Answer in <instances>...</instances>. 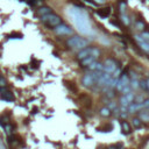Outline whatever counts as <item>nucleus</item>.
Wrapping results in <instances>:
<instances>
[{
  "label": "nucleus",
  "instance_id": "7ed1b4c3",
  "mask_svg": "<svg viewBox=\"0 0 149 149\" xmlns=\"http://www.w3.org/2000/svg\"><path fill=\"white\" fill-rule=\"evenodd\" d=\"M54 32L58 36H68V35H71L73 33L71 27H69L68 24H63V23H61V24H58L57 27H55Z\"/></svg>",
  "mask_w": 149,
  "mask_h": 149
},
{
  "label": "nucleus",
  "instance_id": "b1692460",
  "mask_svg": "<svg viewBox=\"0 0 149 149\" xmlns=\"http://www.w3.org/2000/svg\"><path fill=\"white\" fill-rule=\"evenodd\" d=\"M23 36H22V34H20V33H13V34H11V35H8V39H22Z\"/></svg>",
  "mask_w": 149,
  "mask_h": 149
},
{
  "label": "nucleus",
  "instance_id": "393cba45",
  "mask_svg": "<svg viewBox=\"0 0 149 149\" xmlns=\"http://www.w3.org/2000/svg\"><path fill=\"white\" fill-rule=\"evenodd\" d=\"M139 86H140L141 88H143V90L147 91V83H146V79H141V80L139 82Z\"/></svg>",
  "mask_w": 149,
  "mask_h": 149
},
{
  "label": "nucleus",
  "instance_id": "6ab92c4d",
  "mask_svg": "<svg viewBox=\"0 0 149 149\" xmlns=\"http://www.w3.org/2000/svg\"><path fill=\"white\" fill-rule=\"evenodd\" d=\"M132 125L135 127V128H139V127H141V125H142V120L140 118H134L133 120H132Z\"/></svg>",
  "mask_w": 149,
  "mask_h": 149
},
{
  "label": "nucleus",
  "instance_id": "20e7f679",
  "mask_svg": "<svg viewBox=\"0 0 149 149\" xmlns=\"http://www.w3.org/2000/svg\"><path fill=\"white\" fill-rule=\"evenodd\" d=\"M129 82H131V77H129V75H128L127 72H122V73H121V76H120V78H119V80H118L116 86H115V87H116V90L121 92L126 86H128V85H129Z\"/></svg>",
  "mask_w": 149,
  "mask_h": 149
},
{
  "label": "nucleus",
  "instance_id": "473e14b6",
  "mask_svg": "<svg viewBox=\"0 0 149 149\" xmlns=\"http://www.w3.org/2000/svg\"><path fill=\"white\" fill-rule=\"evenodd\" d=\"M105 1V0H93V3H96V4H103Z\"/></svg>",
  "mask_w": 149,
  "mask_h": 149
},
{
  "label": "nucleus",
  "instance_id": "2f4dec72",
  "mask_svg": "<svg viewBox=\"0 0 149 149\" xmlns=\"http://www.w3.org/2000/svg\"><path fill=\"white\" fill-rule=\"evenodd\" d=\"M114 96H115V95H114V92H113L112 90H110V91L107 92V95H106V97H107V98H113Z\"/></svg>",
  "mask_w": 149,
  "mask_h": 149
},
{
  "label": "nucleus",
  "instance_id": "6e6552de",
  "mask_svg": "<svg viewBox=\"0 0 149 149\" xmlns=\"http://www.w3.org/2000/svg\"><path fill=\"white\" fill-rule=\"evenodd\" d=\"M134 37H135V41L137 42V44L140 46V48H141L144 52L149 54V42L146 41V40H143L141 35H135Z\"/></svg>",
  "mask_w": 149,
  "mask_h": 149
},
{
  "label": "nucleus",
  "instance_id": "f257e3e1",
  "mask_svg": "<svg viewBox=\"0 0 149 149\" xmlns=\"http://www.w3.org/2000/svg\"><path fill=\"white\" fill-rule=\"evenodd\" d=\"M67 46L73 50H82L88 46V41L80 36H71L67 40Z\"/></svg>",
  "mask_w": 149,
  "mask_h": 149
},
{
  "label": "nucleus",
  "instance_id": "f8f14e48",
  "mask_svg": "<svg viewBox=\"0 0 149 149\" xmlns=\"http://www.w3.org/2000/svg\"><path fill=\"white\" fill-rule=\"evenodd\" d=\"M0 97H1V99L5 100V101H14L15 100V97L11 91L1 90L0 91Z\"/></svg>",
  "mask_w": 149,
  "mask_h": 149
},
{
  "label": "nucleus",
  "instance_id": "4468645a",
  "mask_svg": "<svg viewBox=\"0 0 149 149\" xmlns=\"http://www.w3.org/2000/svg\"><path fill=\"white\" fill-rule=\"evenodd\" d=\"M120 127H121V131H122L124 134H129V133H132V127H131V125H129L127 121L122 120V121L120 122Z\"/></svg>",
  "mask_w": 149,
  "mask_h": 149
},
{
  "label": "nucleus",
  "instance_id": "4be33fe9",
  "mask_svg": "<svg viewBox=\"0 0 149 149\" xmlns=\"http://www.w3.org/2000/svg\"><path fill=\"white\" fill-rule=\"evenodd\" d=\"M136 29H139V31H143L144 29V23H143V21H136Z\"/></svg>",
  "mask_w": 149,
  "mask_h": 149
},
{
  "label": "nucleus",
  "instance_id": "72a5a7b5",
  "mask_svg": "<svg viewBox=\"0 0 149 149\" xmlns=\"http://www.w3.org/2000/svg\"><path fill=\"white\" fill-rule=\"evenodd\" d=\"M146 83H147V91H149V78L146 79Z\"/></svg>",
  "mask_w": 149,
  "mask_h": 149
},
{
  "label": "nucleus",
  "instance_id": "423d86ee",
  "mask_svg": "<svg viewBox=\"0 0 149 149\" xmlns=\"http://www.w3.org/2000/svg\"><path fill=\"white\" fill-rule=\"evenodd\" d=\"M104 67H105V72H108V73H113L116 69H118V64L114 59L112 58H107L106 61L104 62Z\"/></svg>",
  "mask_w": 149,
  "mask_h": 149
},
{
  "label": "nucleus",
  "instance_id": "c85d7f7f",
  "mask_svg": "<svg viewBox=\"0 0 149 149\" xmlns=\"http://www.w3.org/2000/svg\"><path fill=\"white\" fill-rule=\"evenodd\" d=\"M119 8H120V12H122V13L126 11V3L124 1V0L120 3V5H119Z\"/></svg>",
  "mask_w": 149,
  "mask_h": 149
},
{
  "label": "nucleus",
  "instance_id": "a878e982",
  "mask_svg": "<svg viewBox=\"0 0 149 149\" xmlns=\"http://www.w3.org/2000/svg\"><path fill=\"white\" fill-rule=\"evenodd\" d=\"M141 104H142V108L143 110H149V99H144Z\"/></svg>",
  "mask_w": 149,
  "mask_h": 149
},
{
  "label": "nucleus",
  "instance_id": "9b49d317",
  "mask_svg": "<svg viewBox=\"0 0 149 149\" xmlns=\"http://www.w3.org/2000/svg\"><path fill=\"white\" fill-rule=\"evenodd\" d=\"M97 59H98V57H96V56H93V55H90V56L85 57L84 59H82V61H79V63H80V65H82V67L87 68L90 64H92L93 62H96Z\"/></svg>",
  "mask_w": 149,
  "mask_h": 149
},
{
  "label": "nucleus",
  "instance_id": "412c9836",
  "mask_svg": "<svg viewBox=\"0 0 149 149\" xmlns=\"http://www.w3.org/2000/svg\"><path fill=\"white\" fill-rule=\"evenodd\" d=\"M139 82H140V80H137V79H131V82H129L131 87H132V88H137V87H140V86H139Z\"/></svg>",
  "mask_w": 149,
  "mask_h": 149
},
{
  "label": "nucleus",
  "instance_id": "7c9ffc66",
  "mask_svg": "<svg viewBox=\"0 0 149 149\" xmlns=\"http://www.w3.org/2000/svg\"><path fill=\"white\" fill-rule=\"evenodd\" d=\"M37 3H39V0H29V1H28L29 6H35Z\"/></svg>",
  "mask_w": 149,
  "mask_h": 149
},
{
  "label": "nucleus",
  "instance_id": "2eb2a0df",
  "mask_svg": "<svg viewBox=\"0 0 149 149\" xmlns=\"http://www.w3.org/2000/svg\"><path fill=\"white\" fill-rule=\"evenodd\" d=\"M97 14L100 16V18H108L110 14H111V8L110 7H105L103 10H98L97 11Z\"/></svg>",
  "mask_w": 149,
  "mask_h": 149
},
{
  "label": "nucleus",
  "instance_id": "5701e85b",
  "mask_svg": "<svg viewBox=\"0 0 149 149\" xmlns=\"http://www.w3.org/2000/svg\"><path fill=\"white\" fill-rule=\"evenodd\" d=\"M121 21H122L126 26H128V24H129V22H131V21H129V19H128V16H127L126 14H124V13L121 14Z\"/></svg>",
  "mask_w": 149,
  "mask_h": 149
},
{
  "label": "nucleus",
  "instance_id": "cd10ccee",
  "mask_svg": "<svg viewBox=\"0 0 149 149\" xmlns=\"http://www.w3.org/2000/svg\"><path fill=\"white\" fill-rule=\"evenodd\" d=\"M4 129L6 131V133H7V134H11V133H12V131H13V127H12L11 125L6 124V125H5V127H4Z\"/></svg>",
  "mask_w": 149,
  "mask_h": 149
},
{
  "label": "nucleus",
  "instance_id": "f3484780",
  "mask_svg": "<svg viewBox=\"0 0 149 149\" xmlns=\"http://www.w3.org/2000/svg\"><path fill=\"white\" fill-rule=\"evenodd\" d=\"M139 118L142 120V122H148L149 121V111H141L139 114Z\"/></svg>",
  "mask_w": 149,
  "mask_h": 149
},
{
  "label": "nucleus",
  "instance_id": "f03ea898",
  "mask_svg": "<svg viewBox=\"0 0 149 149\" xmlns=\"http://www.w3.org/2000/svg\"><path fill=\"white\" fill-rule=\"evenodd\" d=\"M42 19V22L44 23V24H47L48 27H57L58 24H61L62 23V19L59 18L58 15H56V14H54V13H50V14H47V15H43V16H41Z\"/></svg>",
  "mask_w": 149,
  "mask_h": 149
},
{
  "label": "nucleus",
  "instance_id": "1a4fd4ad",
  "mask_svg": "<svg viewBox=\"0 0 149 149\" xmlns=\"http://www.w3.org/2000/svg\"><path fill=\"white\" fill-rule=\"evenodd\" d=\"M92 49H93V47H86V48L79 50L78 54H77V59L78 61H82V59H84L85 57L92 55Z\"/></svg>",
  "mask_w": 149,
  "mask_h": 149
},
{
  "label": "nucleus",
  "instance_id": "39448f33",
  "mask_svg": "<svg viewBox=\"0 0 149 149\" xmlns=\"http://www.w3.org/2000/svg\"><path fill=\"white\" fill-rule=\"evenodd\" d=\"M134 100H135V95L133 92H128V93H125L120 98V104L122 107H128Z\"/></svg>",
  "mask_w": 149,
  "mask_h": 149
},
{
  "label": "nucleus",
  "instance_id": "dca6fc26",
  "mask_svg": "<svg viewBox=\"0 0 149 149\" xmlns=\"http://www.w3.org/2000/svg\"><path fill=\"white\" fill-rule=\"evenodd\" d=\"M50 13H52V12H51V8H50V7H47V6L40 7V8L37 10V14H39L40 16H43V15H47V14H50Z\"/></svg>",
  "mask_w": 149,
  "mask_h": 149
},
{
  "label": "nucleus",
  "instance_id": "a211bd4d",
  "mask_svg": "<svg viewBox=\"0 0 149 149\" xmlns=\"http://www.w3.org/2000/svg\"><path fill=\"white\" fill-rule=\"evenodd\" d=\"M100 115L101 116H104V118H108V116H111V114H112V111L106 106V107H103L100 111Z\"/></svg>",
  "mask_w": 149,
  "mask_h": 149
},
{
  "label": "nucleus",
  "instance_id": "aec40b11",
  "mask_svg": "<svg viewBox=\"0 0 149 149\" xmlns=\"http://www.w3.org/2000/svg\"><path fill=\"white\" fill-rule=\"evenodd\" d=\"M6 84H7L6 79H5L3 76H0V91H1V90H4V88L6 87Z\"/></svg>",
  "mask_w": 149,
  "mask_h": 149
},
{
  "label": "nucleus",
  "instance_id": "ddd939ff",
  "mask_svg": "<svg viewBox=\"0 0 149 149\" xmlns=\"http://www.w3.org/2000/svg\"><path fill=\"white\" fill-rule=\"evenodd\" d=\"M140 110H143L142 108V104L141 103H136V101H133L128 107H127V111L131 112V113H134V112H137Z\"/></svg>",
  "mask_w": 149,
  "mask_h": 149
},
{
  "label": "nucleus",
  "instance_id": "0eeeda50",
  "mask_svg": "<svg viewBox=\"0 0 149 149\" xmlns=\"http://www.w3.org/2000/svg\"><path fill=\"white\" fill-rule=\"evenodd\" d=\"M82 84L84 87H92L95 84H96V79L93 78V75L92 73H86L83 76L82 78Z\"/></svg>",
  "mask_w": 149,
  "mask_h": 149
},
{
  "label": "nucleus",
  "instance_id": "f704fd0d",
  "mask_svg": "<svg viewBox=\"0 0 149 149\" xmlns=\"http://www.w3.org/2000/svg\"><path fill=\"white\" fill-rule=\"evenodd\" d=\"M20 1H26V0H20Z\"/></svg>",
  "mask_w": 149,
  "mask_h": 149
},
{
  "label": "nucleus",
  "instance_id": "9d476101",
  "mask_svg": "<svg viewBox=\"0 0 149 149\" xmlns=\"http://www.w3.org/2000/svg\"><path fill=\"white\" fill-rule=\"evenodd\" d=\"M86 69H88V70L92 71V72H95V71H98V72H103V71H105L104 63H100V62H98V61H96V62H93L92 64H90Z\"/></svg>",
  "mask_w": 149,
  "mask_h": 149
},
{
  "label": "nucleus",
  "instance_id": "c756f323",
  "mask_svg": "<svg viewBox=\"0 0 149 149\" xmlns=\"http://www.w3.org/2000/svg\"><path fill=\"white\" fill-rule=\"evenodd\" d=\"M141 36H142L143 40H146V41L149 42V32H143V33L141 34Z\"/></svg>",
  "mask_w": 149,
  "mask_h": 149
},
{
  "label": "nucleus",
  "instance_id": "bb28decb",
  "mask_svg": "<svg viewBox=\"0 0 149 149\" xmlns=\"http://www.w3.org/2000/svg\"><path fill=\"white\" fill-rule=\"evenodd\" d=\"M107 107L113 112V111H115V110H116V104H115L114 101H111V103L107 105Z\"/></svg>",
  "mask_w": 149,
  "mask_h": 149
}]
</instances>
